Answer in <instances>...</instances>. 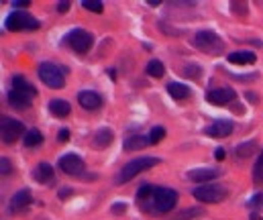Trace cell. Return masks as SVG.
Segmentation results:
<instances>
[{
  "label": "cell",
  "mask_w": 263,
  "mask_h": 220,
  "mask_svg": "<svg viewBox=\"0 0 263 220\" xmlns=\"http://www.w3.org/2000/svg\"><path fill=\"white\" fill-rule=\"evenodd\" d=\"M249 208H253V210H259V208H263V192H261V194H255V196L251 198V202H249Z\"/></svg>",
  "instance_id": "1f68e13d"
},
{
  "label": "cell",
  "mask_w": 263,
  "mask_h": 220,
  "mask_svg": "<svg viewBox=\"0 0 263 220\" xmlns=\"http://www.w3.org/2000/svg\"><path fill=\"white\" fill-rule=\"evenodd\" d=\"M163 137H166V129H163V127H153V129H151V133H149V141H151L153 145H155V143H159Z\"/></svg>",
  "instance_id": "f1b7e54d"
},
{
  "label": "cell",
  "mask_w": 263,
  "mask_h": 220,
  "mask_svg": "<svg viewBox=\"0 0 263 220\" xmlns=\"http://www.w3.org/2000/svg\"><path fill=\"white\" fill-rule=\"evenodd\" d=\"M112 139H114V135H112V131L110 129H98L96 131V135H94V147L96 149H106L110 143H112Z\"/></svg>",
  "instance_id": "ffe728a7"
},
{
  "label": "cell",
  "mask_w": 263,
  "mask_h": 220,
  "mask_svg": "<svg viewBox=\"0 0 263 220\" xmlns=\"http://www.w3.org/2000/svg\"><path fill=\"white\" fill-rule=\"evenodd\" d=\"M5 27H7L9 31H35V29H39L41 25H39V21H37L33 15L23 13V11H15V13H11V15L7 17Z\"/></svg>",
  "instance_id": "8992f818"
},
{
  "label": "cell",
  "mask_w": 263,
  "mask_h": 220,
  "mask_svg": "<svg viewBox=\"0 0 263 220\" xmlns=\"http://www.w3.org/2000/svg\"><path fill=\"white\" fill-rule=\"evenodd\" d=\"M168 92H170L172 98H176V100H186V98L192 96L190 88H188L186 84H180V82H170V84H168Z\"/></svg>",
  "instance_id": "d6986e66"
},
{
  "label": "cell",
  "mask_w": 263,
  "mask_h": 220,
  "mask_svg": "<svg viewBox=\"0 0 263 220\" xmlns=\"http://www.w3.org/2000/svg\"><path fill=\"white\" fill-rule=\"evenodd\" d=\"M214 159H216V161H222V159H224V149H216V151H214Z\"/></svg>",
  "instance_id": "f35d334b"
},
{
  "label": "cell",
  "mask_w": 263,
  "mask_h": 220,
  "mask_svg": "<svg viewBox=\"0 0 263 220\" xmlns=\"http://www.w3.org/2000/svg\"><path fill=\"white\" fill-rule=\"evenodd\" d=\"M155 190H157V187H153V185H149V183H147V185H141L139 192H137V198H139L141 202H145L147 198H151V196L155 194Z\"/></svg>",
  "instance_id": "83f0119b"
},
{
  "label": "cell",
  "mask_w": 263,
  "mask_h": 220,
  "mask_svg": "<svg viewBox=\"0 0 263 220\" xmlns=\"http://www.w3.org/2000/svg\"><path fill=\"white\" fill-rule=\"evenodd\" d=\"M31 200H33V196H31V190H19L13 198H11V210L13 212H19V210H23V208H27L29 204H31Z\"/></svg>",
  "instance_id": "5bb4252c"
},
{
  "label": "cell",
  "mask_w": 263,
  "mask_h": 220,
  "mask_svg": "<svg viewBox=\"0 0 263 220\" xmlns=\"http://www.w3.org/2000/svg\"><path fill=\"white\" fill-rule=\"evenodd\" d=\"M82 7H84L86 11H92V13H102V11H104L102 3H92V0H84Z\"/></svg>",
  "instance_id": "4dcf8cb0"
},
{
  "label": "cell",
  "mask_w": 263,
  "mask_h": 220,
  "mask_svg": "<svg viewBox=\"0 0 263 220\" xmlns=\"http://www.w3.org/2000/svg\"><path fill=\"white\" fill-rule=\"evenodd\" d=\"M218 171L210 169V167H198V169H190L188 171V179L196 181V183H208L210 179H216Z\"/></svg>",
  "instance_id": "4fadbf2b"
},
{
  "label": "cell",
  "mask_w": 263,
  "mask_h": 220,
  "mask_svg": "<svg viewBox=\"0 0 263 220\" xmlns=\"http://www.w3.org/2000/svg\"><path fill=\"white\" fill-rule=\"evenodd\" d=\"M178 202V192L172 190V187H157L155 194L151 196V204L145 206L151 214H166V212H172L174 206Z\"/></svg>",
  "instance_id": "6da1fadb"
},
{
  "label": "cell",
  "mask_w": 263,
  "mask_h": 220,
  "mask_svg": "<svg viewBox=\"0 0 263 220\" xmlns=\"http://www.w3.org/2000/svg\"><path fill=\"white\" fill-rule=\"evenodd\" d=\"M253 181L259 185V183H263V151L259 153V157H257V161H255V165H253Z\"/></svg>",
  "instance_id": "d4e9b609"
},
{
  "label": "cell",
  "mask_w": 263,
  "mask_h": 220,
  "mask_svg": "<svg viewBox=\"0 0 263 220\" xmlns=\"http://www.w3.org/2000/svg\"><path fill=\"white\" fill-rule=\"evenodd\" d=\"M49 110H51V114H53V116H57V118H65V116H70V114H72V106H70V102L59 100V98H55V100H51V102H49Z\"/></svg>",
  "instance_id": "ac0fdd59"
},
{
  "label": "cell",
  "mask_w": 263,
  "mask_h": 220,
  "mask_svg": "<svg viewBox=\"0 0 263 220\" xmlns=\"http://www.w3.org/2000/svg\"><path fill=\"white\" fill-rule=\"evenodd\" d=\"M23 141H25L27 147H39L43 143V135H41L39 129H31V131H27V135H25Z\"/></svg>",
  "instance_id": "603a6c76"
},
{
  "label": "cell",
  "mask_w": 263,
  "mask_h": 220,
  "mask_svg": "<svg viewBox=\"0 0 263 220\" xmlns=\"http://www.w3.org/2000/svg\"><path fill=\"white\" fill-rule=\"evenodd\" d=\"M228 196V190L220 183H202L194 190V198L204 204H218Z\"/></svg>",
  "instance_id": "277c9868"
},
{
  "label": "cell",
  "mask_w": 263,
  "mask_h": 220,
  "mask_svg": "<svg viewBox=\"0 0 263 220\" xmlns=\"http://www.w3.org/2000/svg\"><path fill=\"white\" fill-rule=\"evenodd\" d=\"M194 45H196V49H200V51H204V53H220V51L224 49L222 39H220L214 31H208V29L196 33Z\"/></svg>",
  "instance_id": "52a82bcc"
},
{
  "label": "cell",
  "mask_w": 263,
  "mask_h": 220,
  "mask_svg": "<svg viewBox=\"0 0 263 220\" xmlns=\"http://www.w3.org/2000/svg\"><path fill=\"white\" fill-rule=\"evenodd\" d=\"M33 177H35V181H39V183H49V181L53 179V167H51V163L41 161V163L35 167Z\"/></svg>",
  "instance_id": "9a60e30c"
},
{
  "label": "cell",
  "mask_w": 263,
  "mask_h": 220,
  "mask_svg": "<svg viewBox=\"0 0 263 220\" xmlns=\"http://www.w3.org/2000/svg\"><path fill=\"white\" fill-rule=\"evenodd\" d=\"M68 9H70V3H68V0H63V3L57 5V11H59V13H68Z\"/></svg>",
  "instance_id": "8d00e7d4"
},
{
  "label": "cell",
  "mask_w": 263,
  "mask_h": 220,
  "mask_svg": "<svg viewBox=\"0 0 263 220\" xmlns=\"http://www.w3.org/2000/svg\"><path fill=\"white\" fill-rule=\"evenodd\" d=\"M13 90H17V92H21V94H25V96H29V98H33V96L37 94L35 86H31L29 80L23 78V76H15V78H13Z\"/></svg>",
  "instance_id": "e0dca14e"
},
{
  "label": "cell",
  "mask_w": 263,
  "mask_h": 220,
  "mask_svg": "<svg viewBox=\"0 0 263 220\" xmlns=\"http://www.w3.org/2000/svg\"><path fill=\"white\" fill-rule=\"evenodd\" d=\"M13 5H15V9H27L29 7L27 0H17V3H13Z\"/></svg>",
  "instance_id": "74e56055"
},
{
  "label": "cell",
  "mask_w": 263,
  "mask_h": 220,
  "mask_svg": "<svg viewBox=\"0 0 263 220\" xmlns=\"http://www.w3.org/2000/svg\"><path fill=\"white\" fill-rule=\"evenodd\" d=\"M149 137H143V135H130L126 141H124V149L126 151H137V149H145L149 145Z\"/></svg>",
  "instance_id": "44dd1931"
},
{
  "label": "cell",
  "mask_w": 263,
  "mask_h": 220,
  "mask_svg": "<svg viewBox=\"0 0 263 220\" xmlns=\"http://www.w3.org/2000/svg\"><path fill=\"white\" fill-rule=\"evenodd\" d=\"M184 74H186L188 78H194V80H196V78H200V74H202V72H200V66H196V64H188V66L184 68Z\"/></svg>",
  "instance_id": "f546056e"
},
{
  "label": "cell",
  "mask_w": 263,
  "mask_h": 220,
  "mask_svg": "<svg viewBox=\"0 0 263 220\" xmlns=\"http://www.w3.org/2000/svg\"><path fill=\"white\" fill-rule=\"evenodd\" d=\"M124 210H126V204H124V202H114V204L110 206V212H112V214H124Z\"/></svg>",
  "instance_id": "d6a6232c"
},
{
  "label": "cell",
  "mask_w": 263,
  "mask_h": 220,
  "mask_svg": "<svg viewBox=\"0 0 263 220\" xmlns=\"http://www.w3.org/2000/svg\"><path fill=\"white\" fill-rule=\"evenodd\" d=\"M59 169H61L63 173H68V175H80V173L84 171V161H82L80 155L68 153V155H63V157L59 159Z\"/></svg>",
  "instance_id": "9c48e42d"
},
{
  "label": "cell",
  "mask_w": 263,
  "mask_h": 220,
  "mask_svg": "<svg viewBox=\"0 0 263 220\" xmlns=\"http://www.w3.org/2000/svg\"><path fill=\"white\" fill-rule=\"evenodd\" d=\"M235 153H237V157L247 159V157H251V155L255 153V143H253V141H251V143H241V145L235 149Z\"/></svg>",
  "instance_id": "484cf974"
},
{
  "label": "cell",
  "mask_w": 263,
  "mask_h": 220,
  "mask_svg": "<svg viewBox=\"0 0 263 220\" xmlns=\"http://www.w3.org/2000/svg\"><path fill=\"white\" fill-rule=\"evenodd\" d=\"M202 214L200 208H188V210H182L180 214H176L172 220H192V218H198Z\"/></svg>",
  "instance_id": "4316f807"
},
{
  "label": "cell",
  "mask_w": 263,
  "mask_h": 220,
  "mask_svg": "<svg viewBox=\"0 0 263 220\" xmlns=\"http://www.w3.org/2000/svg\"><path fill=\"white\" fill-rule=\"evenodd\" d=\"M147 74H149L151 78H163L166 68H163V64H161L159 59H151V61L147 64Z\"/></svg>",
  "instance_id": "cb8c5ba5"
},
{
  "label": "cell",
  "mask_w": 263,
  "mask_h": 220,
  "mask_svg": "<svg viewBox=\"0 0 263 220\" xmlns=\"http://www.w3.org/2000/svg\"><path fill=\"white\" fill-rule=\"evenodd\" d=\"M78 102L86 110H98L102 106V96L98 92H92V90H82L78 94Z\"/></svg>",
  "instance_id": "8fae6325"
},
{
  "label": "cell",
  "mask_w": 263,
  "mask_h": 220,
  "mask_svg": "<svg viewBox=\"0 0 263 220\" xmlns=\"http://www.w3.org/2000/svg\"><path fill=\"white\" fill-rule=\"evenodd\" d=\"M68 139H70V131H68V129H61V131H59V141L65 143Z\"/></svg>",
  "instance_id": "e575fe53"
},
{
  "label": "cell",
  "mask_w": 263,
  "mask_h": 220,
  "mask_svg": "<svg viewBox=\"0 0 263 220\" xmlns=\"http://www.w3.org/2000/svg\"><path fill=\"white\" fill-rule=\"evenodd\" d=\"M0 163H3V165H0V173H3V175H9V173L13 171V167H11V161H9L7 157H3V161H0Z\"/></svg>",
  "instance_id": "836d02e7"
},
{
  "label": "cell",
  "mask_w": 263,
  "mask_h": 220,
  "mask_svg": "<svg viewBox=\"0 0 263 220\" xmlns=\"http://www.w3.org/2000/svg\"><path fill=\"white\" fill-rule=\"evenodd\" d=\"M159 159L157 157H139V159H133V161H128L122 165L120 173L116 175V183H126L128 179H133L135 175H139L141 171L145 169H151L153 165H157Z\"/></svg>",
  "instance_id": "3957f363"
},
{
  "label": "cell",
  "mask_w": 263,
  "mask_h": 220,
  "mask_svg": "<svg viewBox=\"0 0 263 220\" xmlns=\"http://www.w3.org/2000/svg\"><path fill=\"white\" fill-rule=\"evenodd\" d=\"M63 43H65L72 51H76V53H86V51H90V47H92V43H94V37H92V33H88L86 29H72V31L63 37Z\"/></svg>",
  "instance_id": "5b68a950"
},
{
  "label": "cell",
  "mask_w": 263,
  "mask_h": 220,
  "mask_svg": "<svg viewBox=\"0 0 263 220\" xmlns=\"http://www.w3.org/2000/svg\"><path fill=\"white\" fill-rule=\"evenodd\" d=\"M37 74H39V80H41L47 88L61 90V88L65 86V72H63L61 66H55V64H51V61H43V64H39Z\"/></svg>",
  "instance_id": "7a4b0ae2"
},
{
  "label": "cell",
  "mask_w": 263,
  "mask_h": 220,
  "mask_svg": "<svg viewBox=\"0 0 263 220\" xmlns=\"http://www.w3.org/2000/svg\"><path fill=\"white\" fill-rule=\"evenodd\" d=\"M70 196H72V190H70V187H63V190H59V198H61V200H68Z\"/></svg>",
  "instance_id": "d590c367"
},
{
  "label": "cell",
  "mask_w": 263,
  "mask_h": 220,
  "mask_svg": "<svg viewBox=\"0 0 263 220\" xmlns=\"http://www.w3.org/2000/svg\"><path fill=\"white\" fill-rule=\"evenodd\" d=\"M25 135H27V129H25V124L21 122V120H17V118H3V141L5 143H15V141H19L21 137L25 139Z\"/></svg>",
  "instance_id": "ba28073f"
},
{
  "label": "cell",
  "mask_w": 263,
  "mask_h": 220,
  "mask_svg": "<svg viewBox=\"0 0 263 220\" xmlns=\"http://www.w3.org/2000/svg\"><path fill=\"white\" fill-rule=\"evenodd\" d=\"M7 100H9V104H11L15 110H25V108L31 106V98L25 96V94H21V92H17V90H11L9 96H7Z\"/></svg>",
  "instance_id": "2e32d148"
},
{
  "label": "cell",
  "mask_w": 263,
  "mask_h": 220,
  "mask_svg": "<svg viewBox=\"0 0 263 220\" xmlns=\"http://www.w3.org/2000/svg\"><path fill=\"white\" fill-rule=\"evenodd\" d=\"M204 133L208 137H212V139H224V137H228L233 133V122L231 120H216V122L208 124Z\"/></svg>",
  "instance_id": "7c38bea8"
},
{
  "label": "cell",
  "mask_w": 263,
  "mask_h": 220,
  "mask_svg": "<svg viewBox=\"0 0 263 220\" xmlns=\"http://www.w3.org/2000/svg\"><path fill=\"white\" fill-rule=\"evenodd\" d=\"M235 98H237V94H235L233 88H218V90H210V92L206 94V100H208L212 106H226V104H231Z\"/></svg>",
  "instance_id": "30bf717a"
},
{
  "label": "cell",
  "mask_w": 263,
  "mask_h": 220,
  "mask_svg": "<svg viewBox=\"0 0 263 220\" xmlns=\"http://www.w3.org/2000/svg\"><path fill=\"white\" fill-rule=\"evenodd\" d=\"M228 61L231 64H237V66L255 64L257 61V55L253 51H235V53H228Z\"/></svg>",
  "instance_id": "7402d4cb"
}]
</instances>
